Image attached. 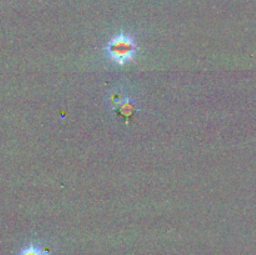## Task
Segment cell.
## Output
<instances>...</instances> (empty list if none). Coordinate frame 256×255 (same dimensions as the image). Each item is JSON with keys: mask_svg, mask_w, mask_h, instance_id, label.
<instances>
[{"mask_svg": "<svg viewBox=\"0 0 256 255\" xmlns=\"http://www.w3.org/2000/svg\"><path fill=\"white\" fill-rule=\"evenodd\" d=\"M105 52L114 64L124 66L132 62L136 56V40L132 34H128V32L115 34L105 45Z\"/></svg>", "mask_w": 256, "mask_h": 255, "instance_id": "cell-1", "label": "cell"}, {"mask_svg": "<svg viewBox=\"0 0 256 255\" xmlns=\"http://www.w3.org/2000/svg\"><path fill=\"white\" fill-rule=\"evenodd\" d=\"M18 255H50V254L49 252L45 250L40 244H35V242H32V244H29L25 248H22V249L18 252Z\"/></svg>", "mask_w": 256, "mask_h": 255, "instance_id": "cell-2", "label": "cell"}, {"mask_svg": "<svg viewBox=\"0 0 256 255\" xmlns=\"http://www.w3.org/2000/svg\"><path fill=\"white\" fill-rule=\"evenodd\" d=\"M128 100H129V98L126 96V94H124L122 92H114L110 94L109 104L110 106L116 109V108H119L120 105H122L125 102H128Z\"/></svg>", "mask_w": 256, "mask_h": 255, "instance_id": "cell-3", "label": "cell"}, {"mask_svg": "<svg viewBox=\"0 0 256 255\" xmlns=\"http://www.w3.org/2000/svg\"><path fill=\"white\" fill-rule=\"evenodd\" d=\"M118 109H119V114L124 118H130L135 114V105L130 100H128L124 104L120 105Z\"/></svg>", "mask_w": 256, "mask_h": 255, "instance_id": "cell-4", "label": "cell"}]
</instances>
